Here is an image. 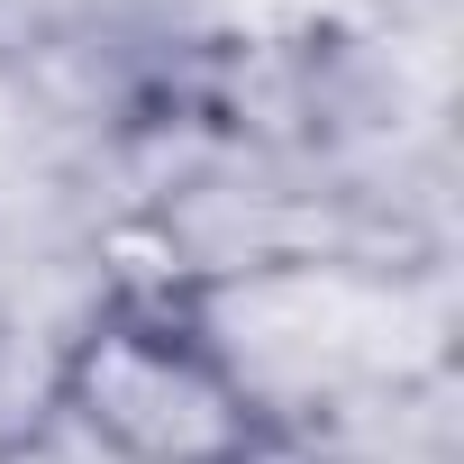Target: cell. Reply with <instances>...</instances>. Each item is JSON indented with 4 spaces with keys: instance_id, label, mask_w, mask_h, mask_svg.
<instances>
[{
    "instance_id": "1",
    "label": "cell",
    "mask_w": 464,
    "mask_h": 464,
    "mask_svg": "<svg viewBox=\"0 0 464 464\" xmlns=\"http://www.w3.org/2000/svg\"><path fill=\"white\" fill-rule=\"evenodd\" d=\"M55 410L82 464H256L274 410L218 355L200 310L110 301L55 355Z\"/></svg>"
}]
</instances>
